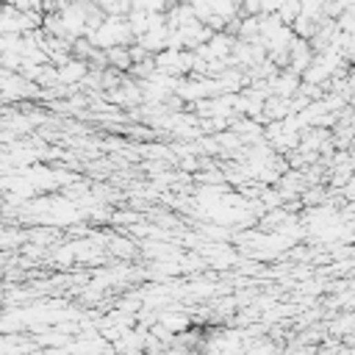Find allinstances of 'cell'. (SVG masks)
Segmentation results:
<instances>
[{"instance_id": "1", "label": "cell", "mask_w": 355, "mask_h": 355, "mask_svg": "<svg viewBox=\"0 0 355 355\" xmlns=\"http://www.w3.org/2000/svg\"><path fill=\"white\" fill-rule=\"evenodd\" d=\"M56 75H59V81L73 84V81H78V78H84V75H86V64H84V61H70V64L59 67V70H56Z\"/></svg>"}]
</instances>
